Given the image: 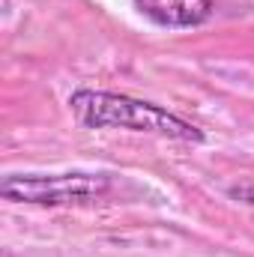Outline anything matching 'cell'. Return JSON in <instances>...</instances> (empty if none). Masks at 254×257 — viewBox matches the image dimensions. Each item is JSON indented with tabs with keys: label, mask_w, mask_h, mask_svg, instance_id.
<instances>
[{
	"label": "cell",
	"mask_w": 254,
	"mask_h": 257,
	"mask_svg": "<svg viewBox=\"0 0 254 257\" xmlns=\"http://www.w3.org/2000/svg\"><path fill=\"white\" fill-rule=\"evenodd\" d=\"M69 108L84 128H126V132H147L174 141H194V144L203 141V132L191 126L189 120H183L180 114L126 93L75 90L69 96Z\"/></svg>",
	"instance_id": "obj_1"
},
{
	"label": "cell",
	"mask_w": 254,
	"mask_h": 257,
	"mask_svg": "<svg viewBox=\"0 0 254 257\" xmlns=\"http://www.w3.org/2000/svg\"><path fill=\"white\" fill-rule=\"evenodd\" d=\"M111 189L108 174H15L0 183V194L12 203L30 206H66V203H90Z\"/></svg>",
	"instance_id": "obj_2"
},
{
	"label": "cell",
	"mask_w": 254,
	"mask_h": 257,
	"mask_svg": "<svg viewBox=\"0 0 254 257\" xmlns=\"http://www.w3.org/2000/svg\"><path fill=\"white\" fill-rule=\"evenodd\" d=\"M138 12L159 27H200L212 15V0H135Z\"/></svg>",
	"instance_id": "obj_3"
}]
</instances>
